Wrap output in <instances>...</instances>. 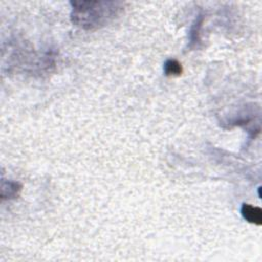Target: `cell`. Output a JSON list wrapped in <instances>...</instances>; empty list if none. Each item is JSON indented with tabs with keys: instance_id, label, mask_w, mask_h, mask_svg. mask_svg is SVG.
Here are the masks:
<instances>
[{
	"instance_id": "cell-2",
	"label": "cell",
	"mask_w": 262,
	"mask_h": 262,
	"mask_svg": "<svg viewBox=\"0 0 262 262\" xmlns=\"http://www.w3.org/2000/svg\"><path fill=\"white\" fill-rule=\"evenodd\" d=\"M242 216L245 220L256 225L262 224V210L259 207L252 206L250 204H243L241 208Z\"/></svg>"
},
{
	"instance_id": "cell-3",
	"label": "cell",
	"mask_w": 262,
	"mask_h": 262,
	"mask_svg": "<svg viewBox=\"0 0 262 262\" xmlns=\"http://www.w3.org/2000/svg\"><path fill=\"white\" fill-rule=\"evenodd\" d=\"M182 66L176 59H168L164 64V72L166 76L177 77L182 74Z\"/></svg>"
},
{
	"instance_id": "cell-1",
	"label": "cell",
	"mask_w": 262,
	"mask_h": 262,
	"mask_svg": "<svg viewBox=\"0 0 262 262\" xmlns=\"http://www.w3.org/2000/svg\"><path fill=\"white\" fill-rule=\"evenodd\" d=\"M71 4L73 24L85 30L105 26L122 10V3L113 1H74Z\"/></svg>"
}]
</instances>
